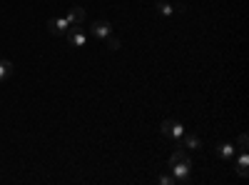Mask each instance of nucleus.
<instances>
[{"label": "nucleus", "instance_id": "3", "mask_svg": "<svg viewBox=\"0 0 249 185\" xmlns=\"http://www.w3.org/2000/svg\"><path fill=\"white\" fill-rule=\"evenodd\" d=\"M70 28V20L68 18H50L48 20V33L50 35H65Z\"/></svg>", "mask_w": 249, "mask_h": 185}, {"label": "nucleus", "instance_id": "14", "mask_svg": "<svg viewBox=\"0 0 249 185\" xmlns=\"http://www.w3.org/2000/svg\"><path fill=\"white\" fill-rule=\"evenodd\" d=\"M160 183H162V185H175L172 175H162V178H160Z\"/></svg>", "mask_w": 249, "mask_h": 185}, {"label": "nucleus", "instance_id": "5", "mask_svg": "<svg viewBox=\"0 0 249 185\" xmlns=\"http://www.w3.org/2000/svg\"><path fill=\"white\" fill-rule=\"evenodd\" d=\"M90 33H92L95 38H105V35H110V33H112L110 20H95L92 28H90Z\"/></svg>", "mask_w": 249, "mask_h": 185}, {"label": "nucleus", "instance_id": "13", "mask_svg": "<svg viewBox=\"0 0 249 185\" xmlns=\"http://www.w3.org/2000/svg\"><path fill=\"white\" fill-rule=\"evenodd\" d=\"M237 145H239V153H247V150H249V138H247V133H242V135H239Z\"/></svg>", "mask_w": 249, "mask_h": 185}, {"label": "nucleus", "instance_id": "11", "mask_svg": "<svg viewBox=\"0 0 249 185\" xmlns=\"http://www.w3.org/2000/svg\"><path fill=\"white\" fill-rule=\"evenodd\" d=\"M219 153H222L224 160H230V158H234V145H230V143H222V145H219Z\"/></svg>", "mask_w": 249, "mask_h": 185}, {"label": "nucleus", "instance_id": "1", "mask_svg": "<svg viewBox=\"0 0 249 185\" xmlns=\"http://www.w3.org/2000/svg\"><path fill=\"white\" fill-rule=\"evenodd\" d=\"M170 168H172V180L175 185H190L192 183V160H190V150L187 148H177L172 155H170Z\"/></svg>", "mask_w": 249, "mask_h": 185}, {"label": "nucleus", "instance_id": "6", "mask_svg": "<svg viewBox=\"0 0 249 185\" xmlns=\"http://www.w3.org/2000/svg\"><path fill=\"white\" fill-rule=\"evenodd\" d=\"M68 20H70V25H82V23H85V8H80V5L70 8Z\"/></svg>", "mask_w": 249, "mask_h": 185}, {"label": "nucleus", "instance_id": "7", "mask_svg": "<svg viewBox=\"0 0 249 185\" xmlns=\"http://www.w3.org/2000/svg\"><path fill=\"white\" fill-rule=\"evenodd\" d=\"M179 138H182V148H187V150H197V148L202 145V140H199L197 135H184V133H182Z\"/></svg>", "mask_w": 249, "mask_h": 185}, {"label": "nucleus", "instance_id": "9", "mask_svg": "<svg viewBox=\"0 0 249 185\" xmlns=\"http://www.w3.org/2000/svg\"><path fill=\"white\" fill-rule=\"evenodd\" d=\"M102 40H105V45H107V50H120V38L117 35H105V38H102Z\"/></svg>", "mask_w": 249, "mask_h": 185}, {"label": "nucleus", "instance_id": "10", "mask_svg": "<svg viewBox=\"0 0 249 185\" xmlns=\"http://www.w3.org/2000/svg\"><path fill=\"white\" fill-rule=\"evenodd\" d=\"M13 73V63L10 60H0V80H5Z\"/></svg>", "mask_w": 249, "mask_h": 185}, {"label": "nucleus", "instance_id": "2", "mask_svg": "<svg viewBox=\"0 0 249 185\" xmlns=\"http://www.w3.org/2000/svg\"><path fill=\"white\" fill-rule=\"evenodd\" d=\"M160 133H162L164 138H172V140H179V135L184 133V128L179 125L177 120L167 118V120H162V125H160Z\"/></svg>", "mask_w": 249, "mask_h": 185}, {"label": "nucleus", "instance_id": "12", "mask_svg": "<svg viewBox=\"0 0 249 185\" xmlns=\"http://www.w3.org/2000/svg\"><path fill=\"white\" fill-rule=\"evenodd\" d=\"M155 8H157L162 15H172V13H175V8H172L170 3H164V0H157V3H155Z\"/></svg>", "mask_w": 249, "mask_h": 185}, {"label": "nucleus", "instance_id": "8", "mask_svg": "<svg viewBox=\"0 0 249 185\" xmlns=\"http://www.w3.org/2000/svg\"><path fill=\"white\" fill-rule=\"evenodd\" d=\"M247 168H249V155L242 153V158H239V163H237V173H239L242 178H247V173H249Z\"/></svg>", "mask_w": 249, "mask_h": 185}, {"label": "nucleus", "instance_id": "15", "mask_svg": "<svg viewBox=\"0 0 249 185\" xmlns=\"http://www.w3.org/2000/svg\"><path fill=\"white\" fill-rule=\"evenodd\" d=\"M172 8H175L177 13H184V10H187V5H184V3H177V5H172Z\"/></svg>", "mask_w": 249, "mask_h": 185}, {"label": "nucleus", "instance_id": "4", "mask_svg": "<svg viewBox=\"0 0 249 185\" xmlns=\"http://www.w3.org/2000/svg\"><path fill=\"white\" fill-rule=\"evenodd\" d=\"M65 38H68V43L72 48H82V45H85V33H82L80 25H70L68 33H65Z\"/></svg>", "mask_w": 249, "mask_h": 185}]
</instances>
